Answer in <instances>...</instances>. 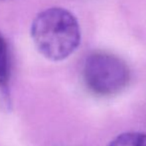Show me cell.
I'll return each mask as SVG.
<instances>
[{
    "instance_id": "6da1fadb",
    "label": "cell",
    "mask_w": 146,
    "mask_h": 146,
    "mask_svg": "<svg viewBox=\"0 0 146 146\" xmlns=\"http://www.w3.org/2000/svg\"><path fill=\"white\" fill-rule=\"evenodd\" d=\"M31 36L37 50L51 61L70 57L80 46L82 38L77 18L62 7L40 12L32 22Z\"/></svg>"
},
{
    "instance_id": "7a4b0ae2",
    "label": "cell",
    "mask_w": 146,
    "mask_h": 146,
    "mask_svg": "<svg viewBox=\"0 0 146 146\" xmlns=\"http://www.w3.org/2000/svg\"><path fill=\"white\" fill-rule=\"evenodd\" d=\"M83 76L87 88L100 96H115L130 82V70L126 63L106 52H96L88 57Z\"/></svg>"
},
{
    "instance_id": "3957f363",
    "label": "cell",
    "mask_w": 146,
    "mask_h": 146,
    "mask_svg": "<svg viewBox=\"0 0 146 146\" xmlns=\"http://www.w3.org/2000/svg\"><path fill=\"white\" fill-rule=\"evenodd\" d=\"M10 76V62L8 44L0 32V88H5Z\"/></svg>"
},
{
    "instance_id": "277c9868",
    "label": "cell",
    "mask_w": 146,
    "mask_h": 146,
    "mask_svg": "<svg viewBox=\"0 0 146 146\" xmlns=\"http://www.w3.org/2000/svg\"><path fill=\"white\" fill-rule=\"evenodd\" d=\"M108 146H146V133L137 131L122 133Z\"/></svg>"
}]
</instances>
